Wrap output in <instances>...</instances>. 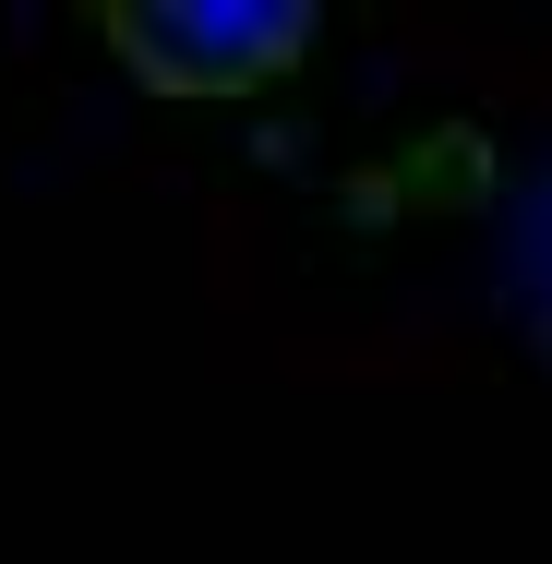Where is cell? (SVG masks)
Wrapping results in <instances>:
<instances>
[{
	"label": "cell",
	"mask_w": 552,
	"mask_h": 564,
	"mask_svg": "<svg viewBox=\"0 0 552 564\" xmlns=\"http://www.w3.org/2000/svg\"><path fill=\"white\" fill-rule=\"evenodd\" d=\"M97 24H109L120 61L144 85H169V97H228V85L301 61V36H313L301 0H97Z\"/></svg>",
	"instance_id": "6da1fadb"
}]
</instances>
